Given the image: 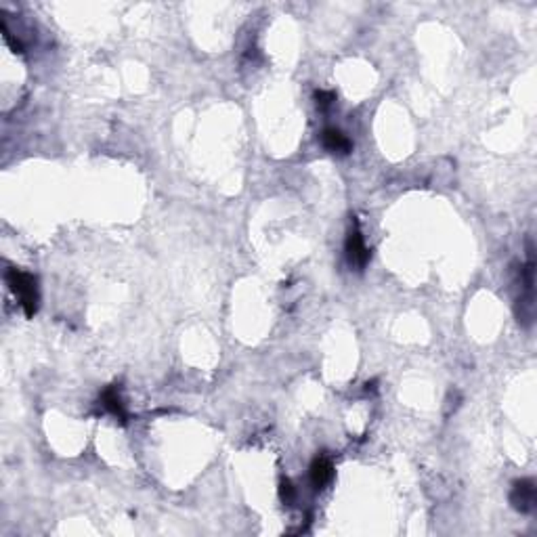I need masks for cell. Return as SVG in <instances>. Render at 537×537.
I'll return each instance as SVG.
<instances>
[{"label":"cell","instance_id":"1","mask_svg":"<svg viewBox=\"0 0 537 537\" xmlns=\"http://www.w3.org/2000/svg\"><path fill=\"white\" fill-rule=\"evenodd\" d=\"M5 279H7V286L11 288V292L19 298V304H22L26 317H34L38 311V300H40L36 277L26 271H19V269H9L5 273Z\"/></svg>","mask_w":537,"mask_h":537},{"label":"cell","instance_id":"2","mask_svg":"<svg viewBox=\"0 0 537 537\" xmlns=\"http://www.w3.org/2000/svg\"><path fill=\"white\" fill-rule=\"evenodd\" d=\"M510 504L514 510L527 514L533 512L535 504H537V491H535V483L531 479H520L514 481L512 491H510Z\"/></svg>","mask_w":537,"mask_h":537},{"label":"cell","instance_id":"3","mask_svg":"<svg viewBox=\"0 0 537 537\" xmlns=\"http://www.w3.org/2000/svg\"><path fill=\"white\" fill-rule=\"evenodd\" d=\"M347 258H349L351 267H357V269H363L370 261V250H367V246L363 242V236L357 227L347 238Z\"/></svg>","mask_w":537,"mask_h":537},{"label":"cell","instance_id":"4","mask_svg":"<svg viewBox=\"0 0 537 537\" xmlns=\"http://www.w3.org/2000/svg\"><path fill=\"white\" fill-rule=\"evenodd\" d=\"M334 477V466L328 456H317L311 464V483L315 489H324Z\"/></svg>","mask_w":537,"mask_h":537},{"label":"cell","instance_id":"5","mask_svg":"<svg viewBox=\"0 0 537 537\" xmlns=\"http://www.w3.org/2000/svg\"><path fill=\"white\" fill-rule=\"evenodd\" d=\"M321 143L332 154H351L353 149V143L349 141V137L342 135L338 129H326L324 135H321Z\"/></svg>","mask_w":537,"mask_h":537},{"label":"cell","instance_id":"6","mask_svg":"<svg viewBox=\"0 0 537 537\" xmlns=\"http://www.w3.org/2000/svg\"><path fill=\"white\" fill-rule=\"evenodd\" d=\"M101 403H103V407L110 411L114 418H118L120 422H126L129 420V413H126V407H124V403H122V399H120V395H118V388L116 386H110V388H105L103 390V395H101Z\"/></svg>","mask_w":537,"mask_h":537},{"label":"cell","instance_id":"7","mask_svg":"<svg viewBox=\"0 0 537 537\" xmlns=\"http://www.w3.org/2000/svg\"><path fill=\"white\" fill-rule=\"evenodd\" d=\"M279 497H281V502L288 504V506H292V504L296 502V489H294V485H292L288 479L281 481V485H279Z\"/></svg>","mask_w":537,"mask_h":537},{"label":"cell","instance_id":"8","mask_svg":"<svg viewBox=\"0 0 537 537\" xmlns=\"http://www.w3.org/2000/svg\"><path fill=\"white\" fill-rule=\"evenodd\" d=\"M315 99H317V105L328 107L332 101H336V94H334L332 90H317V92H315Z\"/></svg>","mask_w":537,"mask_h":537}]
</instances>
